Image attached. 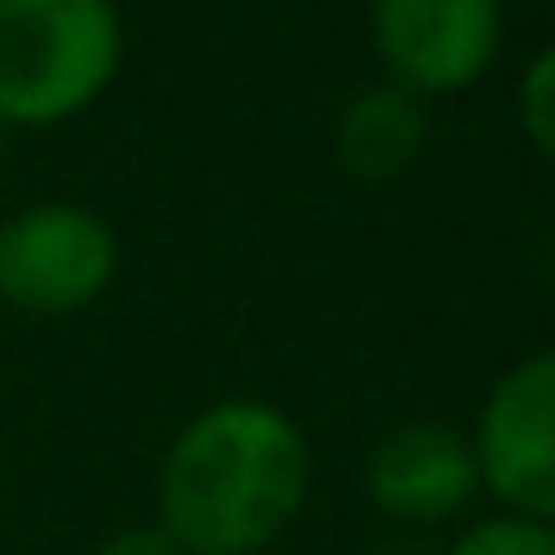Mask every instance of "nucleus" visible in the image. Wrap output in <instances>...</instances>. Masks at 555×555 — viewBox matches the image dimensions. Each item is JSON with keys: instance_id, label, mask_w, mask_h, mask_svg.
<instances>
[{"instance_id": "obj_1", "label": "nucleus", "mask_w": 555, "mask_h": 555, "mask_svg": "<svg viewBox=\"0 0 555 555\" xmlns=\"http://www.w3.org/2000/svg\"><path fill=\"white\" fill-rule=\"evenodd\" d=\"M311 495V442L275 400L228 395L173 430L156 466V526L180 555H263Z\"/></svg>"}, {"instance_id": "obj_2", "label": "nucleus", "mask_w": 555, "mask_h": 555, "mask_svg": "<svg viewBox=\"0 0 555 555\" xmlns=\"http://www.w3.org/2000/svg\"><path fill=\"white\" fill-rule=\"evenodd\" d=\"M126 61L120 0H0V126L54 132L90 114Z\"/></svg>"}, {"instance_id": "obj_3", "label": "nucleus", "mask_w": 555, "mask_h": 555, "mask_svg": "<svg viewBox=\"0 0 555 555\" xmlns=\"http://www.w3.org/2000/svg\"><path fill=\"white\" fill-rule=\"evenodd\" d=\"M120 275V233L90 204L42 197L0 221V305L18 317H78Z\"/></svg>"}, {"instance_id": "obj_4", "label": "nucleus", "mask_w": 555, "mask_h": 555, "mask_svg": "<svg viewBox=\"0 0 555 555\" xmlns=\"http://www.w3.org/2000/svg\"><path fill=\"white\" fill-rule=\"evenodd\" d=\"M478 490L502 502V514L555 526V347L514 359L490 383L472 424Z\"/></svg>"}, {"instance_id": "obj_5", "label": "nucleus", "mask_w": 555, "mask_h": 555, "mask_svg": "<svg viewBox=\"0 0 555 555\" xmlns=\"http://www.w3.org/2000/svg\"><path fill=\"white\" fill-rule=\"evenodd\" d=\"M371 49L418 102L460 96L502 54V0H371Z\"/></svg>"}, {"instance_id": "obj_6", "label": "nucleus", "mask_w": 555, "mask_h": 555, "mask_svg": "<svg viewBox=\"0 0 555 555\" xmlns=\"http://www.w3.org/2000/svg\"><path fill=\"white\" fill-rule=\"evenodd\" d=\"M364 495L383 519L406 531L460 519L478 495V454L472 436L436 418L395 424L364 460Z\"/></svg>"}, {"instance_id": "obj_7", "label": "nucleus", "mask_w": 555, "mask_h": 555, "mask_svg": "<svg viewBox=\"0 0 555 555\" xmlns=\"http://www.w3.org/2000/svg\"><path fill=\"white\" fill-rule=\"evenodd\" d=\"M424 138H430V120H424V102L400 85H371L335 114V162L364 185H388L424 156Z\"/></svg>"}, {"instance_id": "obj_8", "label": "nucleus", "mask_w": 555, "mask_h": 555, "mask_svg": "<svg viewBox=\"0 0 555 555\" xmlns=\"http://www.w3.org/2000/svg\"><path fill=\"white\" fill-rule=\"evenodd\" d=\"M448 555H555V526L519 514H483L448 543Z\"/></svg>"}, {"instance_id": "obj_9", "label": "nucleus", "mask_w": 555, "mask_h": 555, "mask_svg": "<svg viewBox=\"0 0 555 555\" xmlns=\"http://www.w3.org/2000/svg\"><path fill=\"white\" fill-rule=\"evenodd\" d=\"M514 108H519V132L531 138V150H538L543 162H555V42H543V49L519 66Z\"/></svg>"}, {"instance_id": "obj_10", "label": "nucleus", "mask_w": 555, "mask_h": 555, "mask_svg": "<svg viewBox=\"0 0 555 555\" xmlns=\"http://www.w3.org/2000/svg\"><path fill=\"white\" fill-rule=\"evenodd\" d=\"M96 555H180V543H173L156 519H144V526H120L114 538H102Z\"/></svg>"}, {"instance_id": "obj_11", "label": "nucleus", "mask_w": 555, "mask_h": 555, "mask_svg": "<svg viewBox=\"0 0 555 555\" xmlns=\"http://www.w3.org/2000/svg\"><path fill=\"white\" fill-rule=\"evenodd\" d=\"M371 555H424V550H418L412 538H388V543H376Z\"/></svg>"}, {"instance_id": "obj_12", "label": "nucleus", "mask_w": 555, "mask_h": 555, "mask_svg": "<svg viewBox=\"0 0 555 555\" xmlns=\"http://www.w3.org/2000/svg\"><path fill=\"white\" fill-rule=\"evenodd\" d=\"M0 173H7V126H0Z\"/></svg>"}]
</instances>
